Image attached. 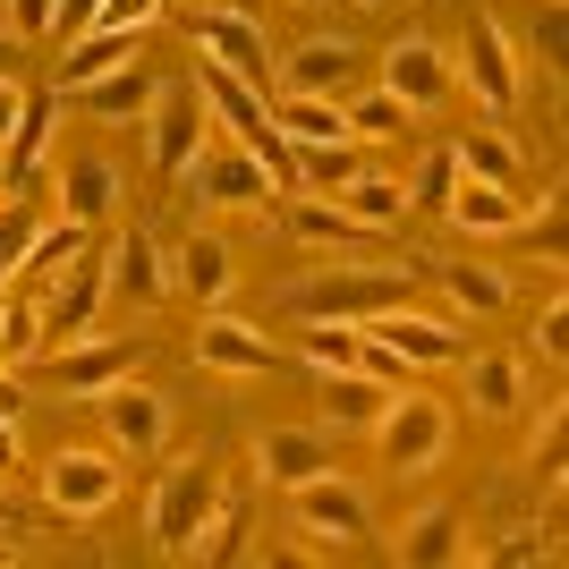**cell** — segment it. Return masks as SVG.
<instances>
[{
	"label": "cell",
	"mask_w": 569,
	"mask_h": 569,
	"mask_svg": "<svg viewBox=\"0 0 569 569\" xmlns=\"http://www.w3.org/2000/svg\"><path fill=\"white\" fill-rule=\"evenodd\" d=\"M442 289H451V307H468V315H501L510 307V281H501L493 263H442Z\"/></svg>",
	"instance_id": "cell-31"
},
{
	"label": "cell",
	"mask_w": 569,
	"mask_h": 569,
	"mask_svg": "<svg viewBox=\"0 0 569 569\" xmlns=\"http://www.w3.org/2000/svg\"><path fill=\"white\" fill-rule=\"evenodd\" d=\"M119 60H137V34H111V26H86L69 51H60V94L69 86H86V77H102V69H119Z\"/></svg>",
	"instance_id": "cell-29"
},
{
	"label": "cell",
	"mask_w": 569,
	"mask_h": 569,
	"mask_svg": "<svg viewBox=\"0 0 569 569\" xmlns=\"http://www.w3.org/2000/svg\"><path fill=\"white\" fill-rule=\"evenodd\" d=\"M119 375H137V349H111V340H69V349H51V382H60L69 400H94V391H111Z\"/></svg>",
	"instance_id": "cell-22"
},
{
	"label": "cell",
	"mask_w": 569,
	"mask_h": 569,
	"mask_svg": "<svg viewBox=\"0 0 569 569\" xmlns=\"http://www.w3.org/2000/svg\"><path fill=\"white\" fill-rule=\"evenodd\" d=\"M357 77H366V51H357L349 34H315V43H298L281 60V94H332V102H349Z\"/></svg>",
	"instance_id": "cell-12"
},
{
	"label": "cell",
	"mask_w": 569,
	"mask_h": 569,
	"mask_svg": "<svg viewBox=\"0 0 569 569\" xmlns=\"http://www.w3.org/2000/svg\"><path fill=\"white\" fill-rule=\"evenodd\" d=\"M408 119H417V111H408L400 94H357L349 102V137H400Z\"/></svg>",
	"instance_id": "cell-37"
},
{
	"label": "cell",
	"mask_w": 569,
	"mask_h": 569,
	"mask_svg": "<svg viewBox=\"0 0 569 569\" xmlns=\"http://www.w3.org/2000/svg\"><path fill=\"white\" fill-rule=\"evenodd\" d=\"M188 43L204 51V60H221L230 77H247V86L272 77V43H263V26L247 18V9H230V0H196V9H188Z\"/></svg>",
	"instance_id": "cell-5"
},
{
	"label": "cell",
	"mask_w": 569,
	"mask_h": 569,
	"mask_svg": "<svg viewBox=\"0 0 569 569\" xmlns=\"http://www.w3.org/2000/svg\"><path fill=\"white\" fill-rule=\"evenodd\" d=\"M26 247H34V204H9L0 213V289L26 272Z\"/></svg>",
	"instance_id": "cell-39"
},
{
	"label": "cell",
	"mask_w": 569,
	"mask_h": 569,
	"mask_svg": "<svg viewBox=\"0 0 569 569\" xmlns=\"http://www.w3.org/2000/svg\"><path fill=\"white\" fill-rule=\"evenodd\" d=\"M451 69H468V94L485 102V111H519L527 102V69H519V43H510V26L493 18V9H468V34H459V60Z\"/></svg>",
	"instance_id": "cell-2"
},
{
	"label": "cell",
	"mask_w": 569,
	"mask_h": 569,
	"mask_svg": "<svg viewBox=\"0 0 569 569\" xmlns=\"http://www.w3.org/2000/svg\"><path fill=\"white\" fill-rule=\"evenodd\" d=\"M349 9H382V0H349Z\"/></svg>",
	"instance_id": "cell-47"
},
{
	"label": "cell",
	"mask_w": 569,
	"mask_h": 569,
	"mask_svg": "<svg viewBox=\"0 0 569 569\" xmlns=\"http://www.w3.org/2000/svg\"><path fill=\"white\" fill-rule=\"evenodd\" d=\"M375 451L382 468H400V476H426L433 459L451 451V408L426 400V391H400V400L375 417Z\"/></svg>",
	"instance_id": "cell-3"
},
{
	"label": "cell",
	"mask_w": 569,
	"mask_h": 569,
	"mask_svg": "<svg viewBox=\"0 0 569 569\" xmlns=\"http://www.w3.org/2000/svg\"><path fill=\"white\" fill-rule=\"evenodd\" d=\"M391 552H400L408 569H442V561H468V536H459V510L451 501H426L417 519L391 536Z\"/></svg>",
	"instance_id": "cell-24"
},
{
	"label": "cell",
	"mask_w": 569,
	"mask_h": 569,
	"mask_svg": "<svg viewBox=\"0 0 569 569\" xmlns=\"http://www.w3.org/2000/svg\"><path fill=\"white\" fill-rule=\"evenodd\" d=\"M51 179H60V221H86V230L111 221V204H119V162L111 153H86V144H77V153H60Z\"/></svg>",
	"instance_id": "cell-15"
},
{
	"label": "cell",
	"mask_w": 569,
	"mask_h": 569,
	"mask_svg": "<svg viewBox=\"0 0 569 569\" xmlns=\"http://www.w3.org/2000/svg\"><path fill=\"white\" fill-rule=\"evenodd\" d=\"M179 179H196V196H204V204H238V213L281 196V188H272V170H263L247 144H230V137H204V144H196V162L179 170Z\"/></svg>",
	"instance_id": "cell-8"
},
{
	"label": "cell",
	"mask_w": 569,
	"mask_h": 569,
	"mask_svg": "<svg viewBox=\"0 0 569 569\" xmlns=\"http://www.w3.org/2000/svg\"><path fill=\"white\" fill-rule=\"evenodd\" d=\"M382 94H400L408 111H442V102L459 94L451 51L433 43V34H400V43L382 51Z\"/></svg>",
	"instance_id": "cell-10"
},
{
	"label": "cell",
	"mask_w": 569,
	"mask_h": 569,
	"mask_svg": "<svg viewBox=\"0 0 569 569\" xmlns=\"http://www.w3.org/2000/svg\"><path fill=\"white\" fill-rule=\"evenodd\" d=\"M451 230H468V238H510V230H527V204L501 179H476V170H459L451 179Z\"/></svg>",
	"instance_id": "cell-17"
},
{
	"label": "cell",
	"mask_w": 569,
	"mask_h": 569,
	"mask_svg": "<svg viewBox=\"0 0 569 569\" xmlns=\"http://www.w3.org/2000/svg\"><path fill=\"white\" fill-rule=\"evenodd\" d=\"M43 501L60 510V519H102L119 501V451L111 442H69V451H51L43 459Z\"/></svg>",
	"instance_id": "cell-4"
},
{
	"label": "cell",
	"mask_w": 569,
	"mask_h": 569,
	"mask_svg": "<svg viewBox=\"0 0 569 569\" xmlns=\"http://www.w3.org/2000/svg\"><path fill=\"white\" fill-rule=\"evenodd\" d=\"M468 408L476 417H519L527 408V357H510V349L468 357Z\"/></svg>",
	"instance_id": "cell-25"
},
{
	"label": "cell",
	"mask_w": 569,
	"mask_h": 569,
	"mask_svg": "<svg viewBox=\"0 0 569 569\" xmlns=\"http://www.w3.org/2000/svg\"><path fill=\"white\" fill-rule=\"evenodd\" d=\"M256 476L263 485H307V476H332V433L315 426H263L256 433Z\"/></svg>",
	"instance_id": "cell-14"
},
{
	"label": "cell",
	"mask_w": 569,
	"mask_h": 569,
	"mask_svg": "<svg viewBox=\"0 0 569 569\" xmlns=\"http://www.w3.org/2000/svg\"><path fill=\"white\" fill-rule=\"evenodd\" d=\"M451 153H459V170H476V179H501V188H519V144L493 137V128H468Z\"/></svg>",
	"instance_id": "cell-32"
},
{
	"label": "cell",
	"mask_w": 569,
	"mask_h": 569,
	"mask_svg": "<svg viewBox=\"0 0 569 569\" xmlns=\"http://www.w3.org/2000/svg\"><path fill=\"white\" fill-rule=\"evenodd\" d=\"M298 9H323V0H298Z\"/></svg>",
	"instance_id": "cell-49"
},
{
	"label": "cell",
	"mask_w": 569,
	"mask_h": 569,
	"mask_svg": "<svg viewBox=\"0 0 569 569\" xmlns=\"http://www.w3.org/2000/svg\"><path fill=\"white\" fill-rule=\"evenodd\" d=\"M94 9H102V0H60V9H51V43L69 51L77 34H86V26H94Z\"/></svg>",
	"instance_id": "cell-42"
},
{
	"label": "cell",
	"mask_w": 569,
	"mask_h": 569,
	"mask_svg": "<svg viewBox=\"0 0 569 569\" xmlns=\"http://www.w3.org/2000/svg\"><path fill=\"white\" fill-rule=\"evenodd\" d=\"M102 272H111V289L128 298V307H153V298L170 289V263H162V247H153L144 230H128V238H119Z\"/></svg>",
	"instance_id": "cell-26"
},
{
	"label": "cell",
	"mask_w": 569,
	"mask_h": 569,
	"mask_svg": "<svg viewBox=\"0 0 569 569\" xmlns=\"http://www.w3.org/2000/svg\"><path fill=\"white\" fill-rule=\"evenodd\" d=\"M51 128H60V94H26L18 128H9V144H0V179L18 196H34V179H43L51 162Z\"/></svg>",
	"instance_id": "cell-18"
},
{
	"label": "cell",
	"mask_w": 569,
	"mask_h": 569,
	"mask_svg": "<svg viewBox=\"0 0 569 569\" xmlns=\"http://www.w3.org/2000/svg\"><path fill=\"white\" fill-rule=\"evenodd\" d=\"M0 77H18V34H0Z\"/></svg>",
	"instance_id": "cell-46"
},
{
	"label": "cell",
	"mask_w": 569,
	"mask_h": 569,
	"mask_svg": "<svg viewBox=\"0 0 569 569\" xmlns=\"http://www.w3.org/2000/svg\"><path fill=\"white\" fill-rule=\"evenodd\" d=\"M289 238H298V247H357V238H375V230H357L332 196H298V204H289Z\"/></svg>",
	"instance_id": "cell-30"
},
{
	"label": "cell",
	"mask_w": 569,
	"mask_h": 569,
	"mask_svg": "<svg viewBox=\"0 0 569 569\" xmlns=\"http://www.w3.org/2000/svg\"><path fill=\"white\" fill-rule=\"evenodd\" d=\"M196 357H204L213 375H272V366H281V357H272V340H263L256 323H230V315L196 323Z\"/></svg>",
	"instance_id": "cell-23"
},
{
	"label": "cell",
	"mask_w": 569,
	"mask_h": 569,
	"mask_svg": "<svg viewBox=\"0 0 569 569\" xmlns=\"http://www.w3.org/2000/svg\"><path fill=\"white\" fill-rule=\"evenodd\" d=\"M0 527H9V501H0Z\"/></svg>",
	"instance_id": "cell-48"
},
{
	"label": "cell",
	"mask_w": 569,
	"mask_h": 569,
	"mask_svg": "<svg viewBox=\"0 0 569 569\" xmlns=\"http://www.w3.org/2000/svg\"><path fill=\"white\" fill-rule=\"evenodd\" d=\"M400 307V281L391 272H323V281L289 289V315L298 323H366V315Z\"/></svg>",
	"instance_id": "cell-9"
},
{
	"label": "cell",
	"mask_w": 569,
	"mask_h": 569,
	"mask_svg": "<svg viewBox=\"0 0 569 569\" xmlns=\"http://www.w3.org/2000/svg\"><path fill=\"white\" fill-rule=\"evenodd\" d=\"M400 400L382 375H366V366H332L323 375V426L332 433H375V417Z\"/></svg>",
	"instance_id": "cell-20"
},
{
	"label": "cell",
	"mask_w": 569,
	"mask_h": 569,
	"mask_svg": "<svg viewBox=\"0 0 569 569\" xmlns=\"http://www.w3.org/2000/svg\"><path fill=\"white\" fill-rule=\"evenodd\" d=\"M221 468L204 451H179L162 468V485H153V501H144V536H153V552H170V561H196V545H204V527H213L221 510Z\"/></svg>",
	"instance_id": "cell-1"
},
{
	"label": "cell",
	"mask_w": 569,
	"mask_h": 569,
	"mask_svg": "<svg viewBox=\"0 0 569 569\" xmlns=\"http://www.w3.org/2000/svg\"><path fill=\"white\" fill-rule=\"evenodd\" d=\"M536 349H545V357H561V298H552V307H545V323H536Z\"/></svg>",
	"instance_id": "cell-45"
},
{
	"label": "cell",
	"mask_w": 569,
	"mask_h": 569,
	"mask_svg": "<svg viewBox=\"0 0 569 569\" xmlns=\"http://www.w3.org/2000/svg\"><path fill=\"white\" fill-rule=\"evenodd\" d=\"M137 128H144V153H153V179H179V170L196 162V144L213 137V111H204L196 86H162Z\"/></svg>",
	"instance_id": "cell-6"
},
{
	"label": "cell",
	"mask_w": 569,
	"mask_h": 569,
	"mask_svg": "<svg viewBox=\"0 0 569 569\" xmlns=\"http://www.w3.org/2000/svg\"><path fill=\"white\" fill-rule=\"evenodd\" d=\"M366 340H382V349L408 357V366H459V332H451V323H433V315H417V307L366 315Z\"/></svg>",
	"instance_id": "cell-16"
},
{
	"label": "cell",
	"mask_w": 569,
	"mask_h": 569,
	"mask_svg": "<svg viewBox=\"0 0 569 569\" xmlns=\"http://www.w3.org/2000/svg\"><path fill=\"white\" fill-rule=\"evenodd\" d=\"M162 18V0H102L94 26H111V34H144V26Z\"/></svg>",
	"instance_id": "cell-40"
},
{
	"label": "cell",
	"mask_w": 569,
	"mask_h": 569,
	"mask_svg": "<svg viewBox=\"0 0 569 569\" xmlns=\"http://www.w3.org/2000/svg\"><path fill=\"white\" fill-rule=\"evenodd\" d=\"M153 94H162V77L144 69V60H119V69H102V77H86V86H69L77 111H94V119H128V128L153 111Z\"/></svg>",
	"instance_id": "cell-19"
},
{
	"label": "cell",
	"mask_w": 569,
	"mask_h": 569,
	"mask_svg": "<svg viewBox=\"0 0 569 569\" xmlns=\"http://www.w3.org/2000/svg\"><path fill=\"white\" fill-rule=\"evenodd\" d=\"M18 111H26V94H18V77H0V144H9V128H18Z\"/></svg>",
	"instance_id": "cell-44"
},
{
	"label": "cell",
	"mask_w": 569,
	"mask_h": 569,
	"mask_svg": "<svg viewBox=\"0 0 569 569\" xmlns=\"http://www.w3.org/2000/svg\"><path fill=\"white\" fill-rule=\"evenodd\" d=\"M272 128H281L289 144H340V137H349V102H332V94H281V102H272Z\"/></svg>",
	"instance_id": "cell-28"
},
{
	"label": "cell",
	"mask_w": 569,
	"mask_h": 569,
	"mask_svg": "<svg viewBox=\"0 0 569 569\" xmlns=\"http://www.w3.org/2000/svg\"><path fill=\"white\" fill-rule=\"evenodd\" d=\"M77 256H86V221H51V230L34 221V247H26V263H34L43 281H60Z\"/></svg>",
	"instance_id": "cell-35"
},
{
	"label": "cell",
	"mask_w": 569,
	"mask_h": 569,
	"mask_svg": "<svg viewBox=\"0 0 569 569\" xmlns=\"http://www.w3.org/2000/svg\"><path fill=\"white\" fill-rule=\"evenodd\" d=\"M552 433H561V400H545V417H536V433H527V459H536V451L552 459Z\"/></svg>",
	"instance_id": "cell-43"
},
{
	"label": "cell",
	"mask_w": 569,
	"mask_h": 569,
	"mask_svg": "<svg viewBox=\"0 0 569 569\" xmlns=\"http://www.w3.org/2000/svg\"><path fill=\"white\" fill-rule=\"evenodd\" d=\"M51 9L60 0H9V34L18 43H51Z\"/></svg>",
	"instance_id": "cell-41"
},
{
	"label": "cell",
	"mask_w": 569,
	"mask_h": 569,
	"mask_svg": "<svg viewBox=\"0 0 569 569\" xmlns=\"http://www.w3.org/2000/svg\"><path fill=\"white\" fill-rule=\"evenodd\" d=\"M332 204L357 221V230H400V221L417 213V204H408V188H400V179H382V170H357Z\"/></svg>",
	"instance_id": "cell-27"
},
{
	"label": "cell",
	"mask_w": 569,
	"mask_h": 569,
	"mask_svg": "<svg viewBox=\"0 0 569 569\" xmlns=\"http://www.w3.org/2000/svg\"><path fill=\"white\" fill-rule=\"evenodd\" d=\"M34 349H43V307L0 289V366H26Z\"/></svg>",
	"instance_id": "cell-34"
},
{
	"label": "cell",
	"mask_w": 569,
	"mask_h": 569,
	"mask_svg": "<svg viewBox=\"0 0 569 569\" xmlns=\"http://www.w3.org/2000/svg\"><path fill=\"white\" fill-rule=\"evenodd\" d=\"M349 179H357L349 137H340V144H298V188H307V196H340Z\"/></svg>",
	"instance_id": "cell-33"
},
{
	"label": "cell",
	"mask_w": 569,
	"mask_h": 569,
	"mask_svg": "<svg viewBox=\"0 0 569 569\" xmlns=\"http://www.w3.org/2000/svg\"><path fill=\"white\" fill-rule=\"evenodd\" d=\"M451 179H459V153L433 144L426 162H417V179H408V204H433V213H442V204H451Z\"/></svg>",
	"instance_id": "cell-38"
},
{
	"label": "cell",
	"mask_w": 569,
	"mask_h": 569,
	"mask_svg": "<svg viewBox=\"0 0 569 569\" xmlns=\"http://www.w3.org/2000/svg\"><path fill=\"white\" fill-rule=\"evenodd\" d=\"M94 408H102V442H111L119 459H153L170 442V400L137 375H119L111 391H94Z\"/></svg>",
	"instance_id": "cell-7"
},
{
	"label": "cell",
	"mask_w": 569,
	"mask_h": 569,
	"mask_svg": "<svg viewBox=\"0 0 569 569\" xmlns=\"http://www.w3.org/2000/svg\"><path fill=\"white\" fill-rule=\"evenodd\" d=\"M357 349H366V340H357L349 323H307V332H298V357H307L315 375H332V366H357Z\"/></svg>",
	"instance_id": "cell-36"
},
{
	"label": "cell",
	"mask_w": 569,
	"mask_h": 569,
	"mask_svg": "<svg viewBox=\"0 0 569 569\" xmlns=\"http://www.w3.org/2000/svg\"><path fill=\"white\" fill-rule=\"evenodd\" d=\"M102 298H111V272H102L94 256H77L69 272L51 281V298H43V340H51V349H69V340H94Z\"/></svg>",
	"instance_id": "cell-11"
},
{
	"label": "cell",
	"mask_w": 569,
	"mask_h": 569,
	"mask_svg": "<svg viewBox=\"0 0 569 569\" xmlns=\"http://www.w3.org/2000/svg\"><path fill=\"white\" fill-rule=\"evenodd\" d=\"M170 281L188 289L196 307H221V298H230V281H238L230 238H221V230H188V238H179V256H170Z\"/></svg>",
	"instance_id": "cell-21"
},
{
	"label": "cell",
	"mask_w": 569,
	"mask_h": 569,
	"mask_svg": "<svg viewBox=\"0 0 569 569\" xmlns=\"http://www.w3.org/2000/svg\"><path fill=\"white\" fill-rule=\"evenodd\" d=\"M289 501H298V527L307 536H323V545H357L366 527H375V510H366V493L357 485H340V476H307V485H289Z\"/></svg>",
	"instance_id": "cell-13"
}]
</instances>
